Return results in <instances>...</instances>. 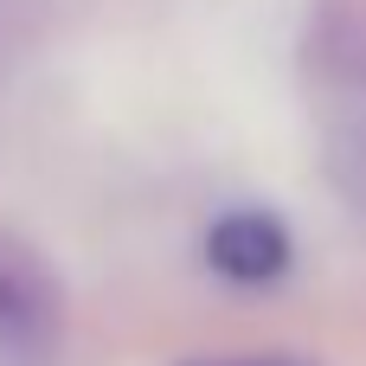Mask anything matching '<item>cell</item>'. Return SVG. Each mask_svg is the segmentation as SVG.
Wrapping results in <instances>:
<instances>
[{
  "label": "cell",
  "mask_w": 366,
  "mask_h": 366,
  "mask_svg": "<svg viewBox=\"0 0 366 366\" xmlns=\"http://www.w3.org/2000/svg\"><path fill=\"white\" fill-rule=\"evenodd\" d=\"M212 264L238 283H270L283 264H290V238L277 219L264 212H232L219 232H212Z\"/></svg>",
  "instance_id": "1"
},
{
  "label": "cell",
  "mask_w": 366,
  "mask_h": 366,
  "mask_svg": "<svg viewBox=\"0 0 366 366\" xmlns=\"http://www.w3.org/2000/svg\"><path fill=\"white\" fill-rule=\"evenodd\" d=\"M219 366V360H212ZM225 366H302V360H290V354H257V360H225Z\"/></svg>",
  "instance_id": "2"
}]
</instances>
